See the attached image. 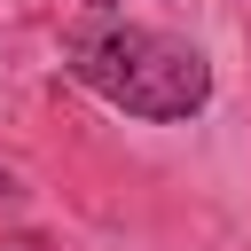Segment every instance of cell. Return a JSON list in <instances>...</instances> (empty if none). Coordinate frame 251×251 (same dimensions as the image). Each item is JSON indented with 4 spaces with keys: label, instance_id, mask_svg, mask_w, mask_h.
I'll return each mask as SVG.
<instances>
[{
    "label": "cell",
    "instance_id": "cell-1",
    "mask_svg": "<svg viewBox=\"0 0 251 251\" xmlns=\"http://www.w3.org/2000/svg\"><path fill=\"white\" fill-rule=\"evenodd\" d=\"M63 63L78 86H94L102 102H118L126 118H149V126H180L212 102V63L188 39L149 31V24H86V31H71Z\"/></svg>",
    "mask_w": 251,
    "mask_h": 251
},
{
    "label": "cell",
    "instance_id": "cell-2",
    "mask_svg": "<svg viewBox=\"0 0 251 251\" xmlns=\"http://www.w3.org/2000/svg\"><path fill=\"white\" fill-rule=\"evenodd\" d=\"M0 196H16V180H8V173H0Z\"/></svg>",
    "mask_w": 251,
    "mask_h": 251
},
{
    "label": "cell",
    "instance_id": "cell-3",
    "mask_svg": "<svg viewBox=\"0 0 251 251\" xmlns=\"http://www.w3.org/2000/svg\"><path fill=\"white\" fill-rule=\"evenodd\" d=\"M86 8H118V0H86Z\"/></svg>",
    "mask_w": 251,
    "mask_h": 251
},
{
    "label": "cell",
    "instance_id": "cell-4",
    "mask_svg": "<svg viewBox=\"0 0 251 251\" xmlns=\"http://www.w3.org/2000/svg\"><path fill=\"white\" fill-rule=\"evenodd\" d=\"M8 251H31V243H8Z\"/></svg>",
    "mask_w": 251,
    "mask_h": 251
}]
</instances>
